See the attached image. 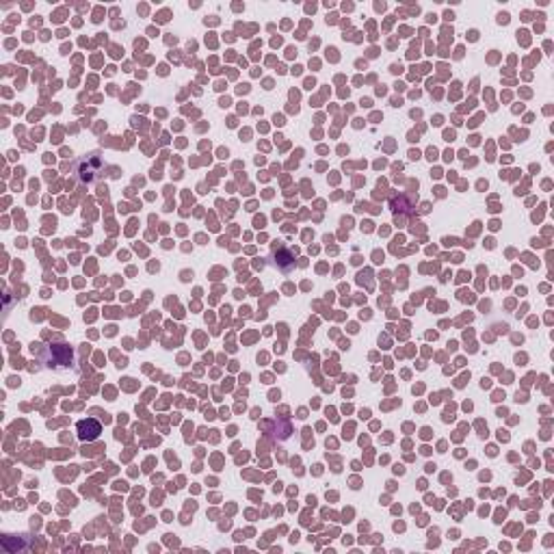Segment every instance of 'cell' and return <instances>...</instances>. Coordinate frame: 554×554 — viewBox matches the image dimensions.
<instances>
[{
  "instance_id": "6da1fadb",
  "label": "cell",
  "mask_w": 554,
  "mask_h": 554,
  "mask_svg": "<svg viewBox=\"0 0 554 554\" xmlns=\"http://www.w3.org/2000/svg\"><path fill=\"white\" fill-rule=\"evenodd\" d=\"M102 160L98 158V154H89L85 158H80L74 163V178L78 182H85V184H91V182H98L102 178Z\"/></svg>"
},
{
  "instance_id": "7a4b0ae2",
  "label": "cell",
  "mask_w": 554,
  "mask_h": 554,
  "mask_svg": "<svg viewBox=\"0 0 554 554\" xmlns=\"http://www.w3.org/2000/svg\"><path fill=\"white\" fill-rule=\"evenodd\" d=\"M48 353H50V357L46 360L48 368H54V370L72 368V351L67 346H50Z\"/></svg>"
},
{
  "instance_id": "3957f363",
  "label": "cell",
  "mask_w": 554,
  "mask_h": 554,
  "mask_svg": "<svg viewBox=\"0 0 554 554\" xmlns=\"http://www.w3.org/2000/svg\"><path fill=\"white\" fill-rule=\"evenodd\" d=\"M78 429H80V437H83V440H87V437H95L100 433V426L95 425V422H91V420H89V422H85V420L78 422Z\"/></svg>"
},
{
  "instance_id": "277c9868",
  "label": "cell",
  "mask_w": 554,
  "mask_h": 554,
  "mask_svg": "<svg viewBox=\"0 0 554 554\" xmlns=\"http://www.w3.org/2000/svg\"><path fill=\"white\" fill-rule=\"evenodd\" d=\"M498 22H500V24H507V22H509V13H500V16H498Z\"/></svg>"
},
{
  "instance_id": "5b68a950",
  "label": "cell",
  "mask_w": 554,
  "mask_h": 554,
  "mask_svg": "<svg viewBox=\"0 0 554 554\" xmlns=\"http://www.w3.org/2000/svg\"><path fill=\"white\" fill-rule=\"evenodd\" d=\"M158 20H160V22H167V20H169V13H167V11H163V13L158 16Z\"/></svg>"
}]
</instances>
